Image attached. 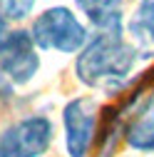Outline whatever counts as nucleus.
I'll use <instances>...</instances> for the list:
<instances>
[{"label": "nucleus", "instance_id": "obj_1", "mask_svg": "<svg viewBox=\"0 0 154 157\" xmlns=\"http://www.w3.org/2000/svg\"><path fill=\"white\" fill-rule=\"evenodd\" d=\"M137 57L139 55L127 40V35L94 33L90 43L77 52L75 75L85 87L117 95L129 87Z\"/></svg>", "mask_w": 154, "mask_h": 157}, {"label": "nucleus", "instance_id": "obj_7", "mask_svg": "<svg viewBox=\"0 0 154 157\" xmlns=\"http://www.w3.org/2000/svg\"><path fill=\"white\" fill-rule=\"evenodd\" d=\"M124 142L137 152H152L154 155V102L127 122Z\"/></svg>", "mask_w": 154, "mask_h": 157}, {"label": "nucleus", "instance_id": "obj_5", "mask_svg": "<svg viewBox=\"0 0 154 157\" xmlns=\"http://www.w3.org/2000/svg\"><path fill=\"white\" fill-rule=\"evenodd\" d=\"M40 72V55L30 30H13L0 50V77L8 85H28Z\"/></svg>", "mask_w": 154, "mask_h": 157}, {"label": "nucleus", "instance_id": "obj_2", "mask_svg": "<svg viewBox=\"0 0 154 157\" xmlns=\"http://www.w3.org/2000/svg\"><path fill=\"white\" fill-rule=\"evenodd\" d=\"M30 35L40 50H52L62 55H75L90 43V33L85 23L65 5L45 8L32 20Z\"/></svg>", "mask_w": 154, "mask_h": 157}, {"label": "nucleus", "instance_id": "obj_6", "mask_svg": "<svg viewBox=\"0 0 154 157\" xmlns=\"http://www.w3.org/2000/svg\"><path fill=\"white\" fill-rule=\"evenodd\" d=\"M87 23L94 28V33L105 35H124L127 20L122 13V0H75Z\"/></svg>", "mask_w": 154, "mask_h": 157}, {"label": "nucleus", "instance_id": "obj_10", "mask_svg": "<svg viewBox=\"0 0 154 157\" xmlns=\"http://www.w3.org/2000/svg\"><path fill=\"white\" fill-rule=\"evenodd\" d=\"M10 20H8V17L3 15V13H0V50H3L5 48V43H8V37H10Z\"/></svg>", "mask_w": 154, "mask_h": 157}, {"label": "nucleus", "instance_id": "obj_8", "mask_svg": "<svg viewBox=\"0 0 154 157\" xmlns=\"http://www.w3.org/2000/svg\"><path fill=\"white\" fill-rule=\"evenodd\" d=\"M37 5V0H0V13L8 20H25L28 15H32Z\"/></svg>", "mask_w": 154, "mask_h": 157}, {"label": "nucleus", "instance_id": "obj_3", "mask_svg": "<svg viewBox=\"0 0 154 157\" xmlns=\"http://www.w3.org/2000/svg\"><path fill=\"white\" fill-rule=\"evenodd\" d=\"M102 107L90 95H80L62 107V127H65V150L67 157H87L97 145Z\"/></svg>", "mask_w": 154, "mask_h": 157}, {"label": "nucleus", "instance_id": "obj_4", "mask_svg": "<svg viewBox=\"0 0 154 157\" xmlns=\"http://www.w3.org/2000/svg\"><path fill=\"white\" fill-rule=\"evenodd\" d=\"M55 140V125L45 115H28L0 132V157H42Z\"/></svg>", "mask_w": 154, "mask_h": 157}, {"label": "nucleus", "instance_id": "obj_9", "mask_svg": "<svg viewBox=\"0 0 154 157\" xmlns=\"http://www.w3.org/2000/svg\"><path fill=\"white\" fill-rule=\"evenodd\" d=\"M132 20H134V23H139L147 33L154 35V0H139L137 13H134Z\"/></svg>", "mask_w": 154, "mask_h": 157}]
</instances>
